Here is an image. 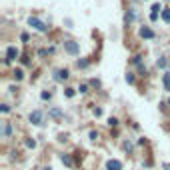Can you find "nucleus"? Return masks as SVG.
Instances as JSON below:
<instances>
[{
	"mask_svg": "<svg viewBox=\"0 0 170 170\" xmlns=\"http://www.w3.org/2000/svg\"><path fill=\"white\" fill-rule=\"evenodd\" d=\"M126 82L132 84V82H134V76H132V74H126Z\"/></svg>",
	"mask_w": 170,
	"mask_h": 170,
	"instance_id": "aec40b11",
	"label": "nucleus"
},
{
	"mask_svg": "<svg viewBox=\"0 0 170 170\" xmlns=\"http://www.w3.org/2000/svg\"><path fill=\"white\" fill-rule=\"evenodd\" d=\"M30 122H32L34 126H40V124H42V112H40V110L30 112Z\"/></svg>",
	"mask_w": 170,
	"mask_h": 170,
	"instance_id": "7ed1b4c3",
	"label": "nucleus"
},
{
	"mask_svg": "<svg viewBox=\"0 0 170 170\" xmlns=\"http://www.w3.org/2000/svg\"><path fill=\"white\" fill-rule=\"evenodd\" d=\"M162 20H164L166 24H170V8H164V10H162Z\"/></svg>",
	"mask_w": 170,
	"mask_h": 170,
	"instance_id": "9d476101",
	"label": "nucleus"
},
{
	"mask_svg": "<svg viewBox=\"0 0 170 170\" xmlns=\"http://www.w3.org/2000/svg\"><path fill=\"white\" fill-rule=\"evenodd\" d=\"M132 18H134V14H132V12H128V14H126V22H130Z\"/></svg>",
	"mask_w": 170,
	"mask_h": 170,
	"instance_id": "b1692460",
	"label": "nucleus"
},
{
	"mask_svg": "<svg viewBox=\"0 0 170 170\" xmlns=\"http://www.w3.org/2000/svg\"><path fill=\"white\" fill-rule=\"evenodd\" d=\"M78 92H80V94H86V92H88V86H86V84H82L80 88H78Z\"/></svg>",
	"mask_w": 170,
	"mask_h": 170,
	"instance_id": "f3484780",
	"label": "nucleus"
},
{
	"mask_svg": "<svg viewBox=\"0 0 170 170\" xmlns=\"http://www.w3.org/2000/svg\"><path fill=\"white\" fill-rule=\"evenodd\" d=\"M64 48H66V52H68V54H72V56H76L78 50H80L78 44H76L74 40H66V42H64Z\"/></svg>",
	"mask_w": 170,
	"mask_h": 170,
	"instance_id": "f03ea898",
	"label": "nucleus"
},
{
	"mask_svg": "<svg viewBox=\"0 0 170 170\" xmlns=\"http://www.w3.org/2000/svg\"><path fill=\"white\" fill-rule=\"evenodd\" d=\"M14 76H16V80H22L24 72H22V70H14Z\"/></svg>",
	"mask_w": 170,
	"mask_h": 170,
	"instance_id": "dca6fc26",
	"label": "nucleus"
},
{
	"mask_svg": "<svg viewBox=\"0 0 170 170\" xmlns=\"http://www.w3.org/2000/svg\"><path fill=\"white\" fill-rule=\"evenodd\" d=\"M68 76H70L68 70H56V72H54V80H66Z\"/></svg>",
	"mask_w": 170,
	"mask_h": 170,
	"instance_id": "0eeeda50",
	"label": "nucleus"
},
{
	"mask_svg": "<svg viewBox=\"0 0 170 170\" xmlns=\"http://www.w3.org/2000/svg\"><path fill=\"white\" fill-rule=\"evenodd\" d=\"M140 36H142V38H154L152 28H148V26H142V28H140Z\"/></svg>",
	"mask_w": 170,
	"mask_h": 170,
	"instance_id": "423d86ee",
	"label": "nucleus"
},
{
	"mask_svg": "<svg viewBox=\"0 0 170 170\" xmlns=\"http://www.w3.org/2000/svg\"><path fill=\"white\" fill-rule=\"evenodd\" d=\"M28 24H30L32 28H36L38 32H48V26H46L42 20H38V18H32V16H30V18H28Z\"/></svg>",
	"mask_w": 170,
	"mask_h": 170,
	"instance_id": "f257e3e1",
	"label": "nucleus"
},
{
	"mask_svg": "<svg viewBox=\"0 0 170 170\" xmlns=\"http://www.w3.org/2000/svg\"><path fill=\"white\" fill-rule=\"evenodd\" d=\"M158 10H162L160 4H152V12H154V14H158Z\"/></svg>",
	"mask_w": 170,
	"mask_h": 170,
	"instance_id": "6ab92c4d",
	"label": "nucleus"
},
{
	"mask_svg": "<svg viewBox=\"0 0 170 170\" xmlns=\"http://www.w3.org/2000/svg\"><path fill=\"white\" fill-rule=\"evenodd\" d=\"M10 134H12V126H10V122H4V128H2V136H4V138H8Z\"/></svg>",
	"mask_w": 170,
	"mask_h": 170,
	"instance_id": "6e6552de",
	"label": "nucleus"
},
{
	"mask_svg": "<svg viewBox=\"0 0 170 170\" xmlns=\"http://www.w3.org/2000/svg\"><path fill=\"white\" fill-rule=\"evenodd\" d=\"M166 64H168V60H166V58H160V60H158V68H164Z\"/></svg>",
	"mask_w": 170,
	"mask_h": 170,
	"instance_id": "2eb2a0df",
	"label": "nucleus"
},
{
	"mask_svg": "<svg viewBox=\"0 0 170 170\" xmlns=\"http://www.w3.org/2000/svg\"><path fill=\"white\" fill-rule=\"evenodd\" d=\"M162 82H164V88H166V90H168V92H170V72H166V74H164V78H162Z\"/></svg>",
	"mask_w": 170,
	"mask_h": 170,
	"instance_id": "9b49d317",
	"label": "nucleus"
},
{
	"mask_svg": "<svg viewBox=\"0 0 170 170\" xmlns=\"http://www.w3.org/2000/svg\"><path fill=\"white\" fill-rule=\"evenodd\" d=\"M96 138H98V132L92 130V132H90V140H96Z\"/></svg>",
	"mask_w": 170,
	"mask_h": 170,
	"instance_id": "5701e85b",
	"label": "nucleus"
},
{
	"mask_svg": "<svg viewBox=\"0 0 170 170\" xmlns=\"http://www.w3.org/2000/svg\"><path fill=\"white\" fill-rule=\"evenodd\" d=\"M106 170H122V164L118 160H108L106 162Z\"/></svg>",
	"mask_w": 170,
	"mask_h": 170,
	"instance_id": "39448f33",
	"label": "nucleus"
},
{
	"mask_svg": "<svg viewBox=\"0 0 170 170\" xmlns=\"http://www.w3.org/2000/svg\"><path fill=\"white\" fill-rule=\"evenodd\" d=\"M64 94H66L68 98H72V96H74L76 92H74V88H66V90H64Z\"/></svg>",
	"mask_w": 170,
	"mask_h": 170,
	"instance_id": "ddd939ff",
	"label": "nucleus"
},
{
	"mask_svg": "<svg viewBox=\"0 0 170 170\" xmlns=\"http://www.w3.org/2000/svg\"><path fill=\"white\" fill-rule=\"evenodd\" d=\"M26 146H28V148H34V146H36V142H34V140H26Z\"/></svg>",
	"mask_w": 170,
	"mask_h": 170,
	"instance_id": "412c9836",
	"label": "nucleus"
},
{
	"mask_svg": "<svg viewBox=\"0 0 170 170\" xmlns=\"http://www.w3.org/2000/svg\"><path fill=\"white\" fill-rule=\"evenodd\" d=\"M60 160H62V164H66L68 168H70V166H72V158H70V156H68V154H62V156H60Z\"/></svg>",
	"mask_w": 170,
	"mask_h": 170,
	"instance_id": "1a4fd4ad",
	"label": "nucleus"
},
{
	"mask_svg": "<svg viewBox=\"0 0 170 170\" xmlns=\"http://www.w3.org/2000/svg\"><path fill=\"white\" fill-rule=\"evenodd\" d=\"M108 124H110V126H116V124H118V120H116V118H110V120H108Z\"/></svg>",
	"mask_w": 170,
	"mask_h": 170,
	"instance_id": "4be33fe9",
	"label": "nucleus"
},
{
	"mask_svg": "<svg viewBox=\"0 0 170 170\" xmlns=\"http://www.w3.org/2000/svg\"><path fill=\"white\" fill-rule=\"evenodd\" d=\"M18 56V48L16 46H8V50H6V60L10 62V60H16Z\"/></svg>",
	"mask_w": 170,
	"mask_h": 170,
	"instance_id": "20e7f679",
	"label": "nucleus"
},
{
	"mask_svg": "<svg viewBox=\"0 0 170 170\" xmlns=\"http://www.w3.org/2000/svg\"><path fill=\"white\" fill-rule=\"evenodd\" d=\"M88 66V60H78V68H86Z\"/></svg>",
	"mask_w": 170,
	"mask_h": 170,
	"instance_id": "a211bd4d",
	"label": "nucleus"
},
{
	"mask_svg": "<svg viewBox=\"0 0 170 170\" xmlns=\"http://www.w3.org/2000/svg\"><path fill=\"white\" fill-rule=\"evenodd\" d=\"M50 92H46V90H44V92H42V94H40V98H42V100H50Z\"/></svg>",
	"mask_w": 170,
	"mask_h": 170,
	"instance_id": "4468645a",
	"label": "nucleus"
},
{
	"mask_svg": "<svg viewBox=\"0 0 170 170\" xmlns=\"http://www.w3.org/2000/svg\"><path fill=\"white\" fill-rule=\"evenodd\" d=\"M50 116H54V118H60V116H62V112H60L58 108H52V110H50Z\"/></svg>",
	"mask_w": 170,
	"mask_h": 170,
	"instance_id": "f8f14e48",
	"label": "nucleus"
}]
</instances>
